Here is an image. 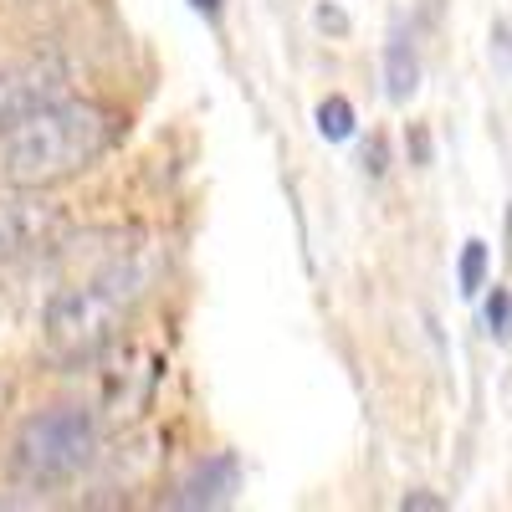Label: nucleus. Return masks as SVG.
<instances>
[{
	"label": "nucleus",
	"mask_w": 512,
	"mask_h": 512,
	"mask_svg": "<svg viewBox=\"0 0 512 512\" xmlns=\"http://www.w3.org/2000/svg\"><path fill=\"white\" fill-rule=\"evenodd\" d=\"M144 277L134 267H108L88 282H72L62 292H52L47 313H41V344L62 364H82L98 349L113 344V333L123 328L128 308L139 303Z\"/></svg>",
	"instance_id": "f03ea898"
},
{
	"label": "nucleus",
	"mask_w": 512,
	"mask_h": 512,
	"mask_svg": "<svg viewBox=\"0 0 512 512\" xmlns=\"http://www.w3.org/2000/svg\"><path fill=\"white\" fill-rule=\"evenodd\" d=\"M364 169L369 175H384V144L374 139V149H364Z\"/></svg>",
	"instance_id": "f8f14e48"
},
{
	"label": "nucleus",
	"mask_w": 512,
	"mask_h": 512,
	"mask_svg": "<svg viewBox=\"0 0 512 512\" xmlns=\"http://www.w3.org/2000/svg\"><path fill=\"white\" fill-rule=\"evenodd\" d=\"M98 456V420L88 405H52L36 410L6 456L11 482L31 487V492H57L72 487Z\"/></svg>",
	"instance_id": "7ed1b4c3"
},
{
	"label": "nucleus",
	"mask_w": 512,
	"mask_h": 512,
	"mask_svg": "<svg viewBox=\"0 0 512 512\" xmlns=\"http://www.w3.org/2000/svg\"><path fill=\"white\" fill-rule=\"evenodd\" d=\"M482 318H487V333L497 338V344H507V338H512V292L507 287H492Z\"/></svg>",
	"instance_id": "9d476101"
},
{
	"label": "nucleus",
	"mask_w": 512,
	"mask_h": 512,
	"mask_svg": "<svg viewBox=\"0 0 512 512\" xmlns=\"http://www.w3.org/2000/svg\"><path fill=\"white\" fill-rule=\"evenodd\" d=\"M420 88V57L405 36H390V47H384V93L395 103H410Z\"/></svg>",
	"instance_id": "0eeeda50"
},
{
	"label": "nucleus",
	"mask_w": 512,
	"mask_h": 512,
	"mask_svg": "<svg viewBox=\"0 0 512 512\" xmlns=\"http://www.w3.org/2000/svg\"><path fill=\"white\" fill-rule=\"evenodd\" d=\"M236 487H241V461H236V451H216L210 461H200L195 472L175 487V507H221V502H231L236 497Z\"/></svg>",
	"instance_id": "423d86ee"
},
{
	"label": "nucleus",
	"mask_w": 512,
	"mask_h": 512,
	"mask_svg": "<svg viewBox=\"0 0 512 512\" xmlns=\"http://www.w3.org/2000/svg\"><path fill=\"white\" fill-rule=\"evenodd\" d=\"M318 134L333 139V144H338V139H349V134H354V103H349V98H338V93L323 98V103H318Z\"/></svg>",
	"instance_id": "1a4fd4ad"
},
{
	"label": "nucleus",
	"mask_w": 512,
	"mask_h": 512,
	"mask_svg": "<svg viewBox=\"0 0 512 512\" xmlns=\"http://www.w3.org/2000/svg\"><path fill=\"white\" fill-rule=\"evenodd\" d=\"M487 267H492V246L487 241H466L461 246V262H456V282L466 297H477L487 287Z\"/></svg>",
	"instance_id": "6e6552de"
},
{
	"label": "nucleus",
	"mask_w": 512,
	"mask_h": 512,
	"mask_svg": "<svg viewBox=\"0 0 512 512\" xmlns=\"http://www.w3.org/2000/svg\"><path fill=\"white\" fill-rule=\"evenodd\" d=\"M118 139V113L93 98H47L0 134V185L47 190L93 169Z\"/></svg>",
	"instance_id": "f257e3e1"
},
{
	"label": "nucleus",
	"mask_w": 512,
	"mask_h": 512,
	"mask_svg": "<svg viewBox=\"0 0 512 512\" xmlns=\"http://www.w3.org/2000/svg\"><path fill=\"white\" fill-rule=\"evenodd\" d=\"M67 231V210L41 190L0 185V267L26 262V256L57 246Z\"/></svg>",
	"instance_id": "20e7f679"
},
{
	"label": "nucleus",
	"mask_w": 512,
	"mask_h": 512,
	"mask_svg": "<svg viewBox=\"0 0 512 512\" xmlns=\"http://www.w3.org/2000/svg\"><path fill=\"white\" fill-rule=\"evenodd\" d=\"M400 507H405V512H441V507H446V497H436V492H405V497H400Z\"/></svg>",
	"instance_id": "9b49d317"
},
{
	"label": "nucleus",
	"mask_w": 512,
	"mask_h": 512,
	"mask_svg": "<svg viewBox=\"0 0 512 512\" xmlns=\"http://www.w3.org/2000/svg\"><path fill=\"white\" fill-rule=\"evenodd\" d=\"M190 6H195L200 16H210V21H216V16H221V6H226V0H190Z\"/></svg>",
	"instance_id": "ddd939ff"
},
{
	"label": "nucleus",
	"mask_w": 512,
	"mask_h": 512,
	"mask_svg": "<svg viewBox=\"0 0 512 512\" xmlns=\"http://www.w3.org/2000/svg\"><path fill=\"white\" fill-rule=\"evenodd\" d=\"M62 67L57 62H11L0 67V134L36 103H47L62 93Z\"/></svg>",
	"instance_id": "39448f33"
}]
</instances>
